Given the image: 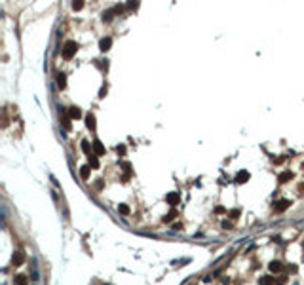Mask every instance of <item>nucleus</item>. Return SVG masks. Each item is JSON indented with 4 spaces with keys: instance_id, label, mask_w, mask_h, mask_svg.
Returning a JSON list of instances; mask_svg holds the SVG:
<instances>
[{
    "instance_id": "obj_1",
    "label": "nucleus",
    "mask_w": 304,
    "mask_h": 285,
    "mask_svg": "<svg viewBox=\"0 0 304 285\" xmlns=\"http://www.w3.org/2000/svg\"><path fill=\"white\" fill-rule=\"evenodd\" d=\"M74 51H76V44L74 42H69L65 46V50H63V55H65V57H72Z\"/></svg>"
},
{
    "instance_id": "obj_4",
    "label": "nucleus",
    "mask_w": 304,
    "mask_h": 285,
    "mask_svg": "<svg viewBox=\"0 0 304 285\" xmlns=\"http://www.w3.org/2000/svg\"><path fill=\"white\" fill-rule=\"evenodd\" d=\"M289 179H291V173H289V171H285L283 175H279V183H285V181H289Z\"/></svg>"
},
{
    "instance_id": "obj_6",
    "label": "nucleus",
    "mask_w": 304,
    "mask_h": 285,
    "mask_svg": "<svg viewBox=\"0 0 304 285\" xmlns=\"http://www.w3.org/2000/svg\"><path fill=\"white\" fill-rule=\"evenodd\" d=\"M57 84H59L61 87H65V76H59V78H57Z\"/></svg>"
},
{
    "instance_id": "obj_2",
    "label": "nucleus",
    "mask_w": 304,
    "mask_h": 285,
    "mask_svg": "<svg viewBox=\"0 0 304 285\" xmlns=\"http://www.w3.org/2000/svg\"><path fill=\"white\" fill-rule=\"evenodd\" d=\"M69 114H70V118H80V114H82V112H80L76 107H72V108L69 110Z\"/></svg>"
},
{
    "instance_id": "obj_8",
    "label": "nucleus",
    "mask_w": 304,
    "mask_h": 285,
    "mask_svg": "<svg viewBox=\"0 0 304 285\" xmlns=\"http://www.w3.org/2000/svg\"><path fill=\"white\" fill-rule=\"evenodd\" d=\"M120 213H129V209H127V205H120Z\"/></svg>"
},
{
    "instance_id": "obj_7",
    "label": "nucleus",
    "mask_w": 304,
    "mask_h": 285,
    "mask_svg": "<svg viewBox=\"0 0 304 285\" xmlns=\"http://www.w3.org/2000/svg\"><path fill=\"white\" fill-rule=\"evenodd\" d=\"M87 173H89V171H87V167H82V171H80V175H82L84 179H87Z\"/></svg>"
},
{
    "instance_id": "obj_5",
    "label": "nucleus",
    "mask_w": 304,
    "mask_h": 285,
    "mask_svg": "<svg viewBox=\"0 0 304 285\" xmlns=\"http://www.w3.org/2000/svg\"><path fill=\"white\" fill-rule=\"evenodd\" d=\"M247 179H249V175H247V173H243V171L238 175V183H241V181H247Z\"/></svg>"
},
{
    "instance_id": "obj_3",
    "label": "nucleus",
    "mask_w": 304,
    "mask_h": 285,
    "mask_svg": "<svg viewBox=\"0 0 304 285\" xmlns=\"http://www.w3.org/2000/svg\"><path fill=\"white\" fill-rule=\"evenodd\" d=\"M110 42H112L110 38H103V40H101V50H107V48L110 46Z\"/></svg>"
},
{
    "instance_id": "obj_9",
    "label": "nucleus",
    "mask_w": 304,
    "mask_h": 285,
    "mask_svg": "<svg viewBox=\"0 0 304 285\" xmlns=\"http://www.w3.org/2000/svg\"><path fill=\"white\" fill-rule=\"evenodd\" d=\"M82 6H84V4H72L74 10H82Z\"/></svg>"
}]
</instances>
